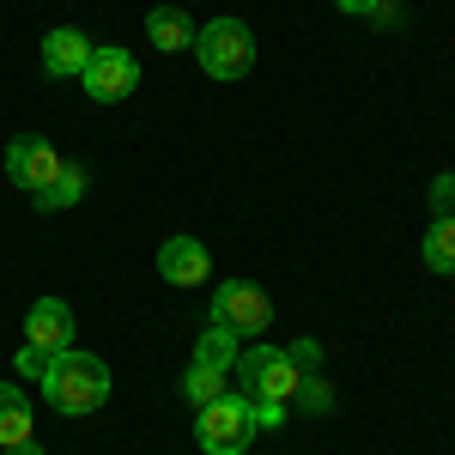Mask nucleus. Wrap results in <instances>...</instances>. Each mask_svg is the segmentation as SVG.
Segmentation results:
<instances>
[{
    "label": "nucleus",
    "instance_id": "nucleus-11",
    "mask_svg": "<svg viewBox=\"0 0 455 455\" xmlns=\"http://www.w3.org/2000/svg\"><path fill=\"white\" fill-rule=\"evenodd\" d=\"M146 36H152V49H164V55L195 49V25H188V12H176V6H152V12H146Z\"/></svg>",
    "mask_w": 455,
    "mask_h": 455
},
{
    "label": "nucleus",
    "instance_id": "nucleus-7",
    "mask_svg": "<svg viewBox=\"0 0 455 455\" xmlns=\"http://www.w3.org/2000/svg\"><path fill=\"white\" fill-rule=\"evenodd\" d=\"M61 164H68V158H61V152H55L49 140H36V134H25V140L6 146V176H12V182H19L25 195L49 188V182L61 176Z\"/></svg>",
    "mask_w": 455,
    "mask_h": 455
},
{
    "label": "nucleus",
    "instance_id": "nucleus-10",
    "mask_svg": "<svg viewBox=\"0 0 455 455\" xmlns=\"http://www.w3.org/2000/svg\"><path fill=\"white\" fill-rule=\"evenodd\" d=\"M158 274H164L171 285H201L212 274L207 243H195V237H171V243L158 249Z\"/></svg>",
    "mask_w": 455,
    "mask_h": 455
},
{
    "label": "nucleus",
    "instance_id": "nucleus-1",
    "mask_svg": "<svg viewBox=\"0 0 455 455\" xmlns=\"http://www.w3.org/2000/svg\"><path fill=\"white\" fill-rule=\"evenodd\" d=\"M43 395H49L55 413L85 419V413H98L109 401V364L98 352H61V364L43 377Z\"/></svg>",
    "mask_w": 455,
    "mask_h": 455
},
{
    "label": "nucleus",
    "instance_id": "nucleus-14",
    "mask_svg": "<svg viewBox=\"0 0 455 455\" xmlns=\"http://www.w3.org/2000/svg\"><path fill=\"white\" fill-rule=\"evenodd\" d=\"M225 395H231V371L188 364V377H182V401H188V407H212V401H225Z\"/></svg>",
    "mask_w": 455,
    "mask_h": 455
},
{
    "label": "nucleus",
    "instance_id": "nucleus-13",
    "mask_svg": "<svg viewBox=\"0 0 455 455\" xmlns=\"http://www.w3.org/2000/svg\"><path fill=\"white\" fill-rule=\"evenodd\" d=\"M12 443H31V401L12 383H0V450Z\"/></svg>",
    "mask_w": 455,
    "mask_h": 455
},
{
    "label": "nucleus",
    "instance_id": "nucleus-9",
    "mask_svg": "<svg viewBox=\"0 0 455 455\" xmlns=\"http://www.w3.org/2000/svg\"><path fill=\"white\" fill-rule=\"evenodd\" d=\"M85 61H92V36L85 31L61 25V31L43 36V73H49V79H79Z\"/></svg>",
    "mask_w": 455,
    "mask_h": 455
},
{
    "label": "nucleus",
    "instance_id": "nucleus-16",
    "mask_svg": "<svg viewBox=\"0 0 455 455\" xmlns=\"http://www.w3.org/2000/svg\"><path fill=\"white\" fill-rule=\"evenodd\" d=\"M195 364H212V371H231V364H237V334L212 322L207 334H201V347H195Z\"/></svg>",
    "mask_w": 455,
    "mask_h": 455
},
{
    "label": "nucleus",
    "instance_id": "nucleus-3",
    "mask_svg": "<svg viewBox=\"0 0 455 455\" xmlns=\"http://www.w3.org/2000/svg\"><path fill=\"white\" fill-rule=\"evenodd\" d=\"M231 383H237L243 401H291L298 383H304V371H298L280 347H249V352H237V364H231Z\"/></svg>",
    "mask_w": 455,
    "mask_h": 455
},
{
    "label": "nucleus",
    "instance_id": "nucleus-19",
    "mask_svg": "<svg viewBox=\"0 0 455 455\" xmlns=\"http://www.w3.org/2000/svg\"><path fill=\"white\" fill-rule=\"evenodd\" d=\"M249 413H255V431H280L291 401H249Z\"/></svg>",
    "mask_w": 455,
    "mask_h": 455
},
{
    "label": "nucleus",
    "instance_id": "nucleus-24",
    "mask_svg": "<svg viewBox=\"0 0 455 455\" xmlns=\"http://www.w3.org/2000/svg\"><path fill=\"white\" fill-rule=\"evenodd\" d=\"M0 455H43L36 443H12V450H0Z\"/></svg>",
    "mask_w": 455,
    "mask_h": 455
},
{
    "label": "nucleus",
    "instance_id": "nucleus-15",
    "mask_svg": "<svg viewBox=\"0 0 455 455\" xmlns=\"http://www.w3.org/2000/svg\"><path fill=\"white\" fill-rule=\"evenodd\" d=\"M419 255H425V267H431V274H455V212H450V219H431Z\"/></svg>",
    "mask_w": 455,
    "mask_h": 455
},
{
    "label": "nucleus",
    "instance_id": "nucleus-5",
    "mask_svg": "<svg viewBox=\"0 0 455 455\" xmlns=\"http://www.w3.org/2000/svg\"><path fill=\"white\" fill-rule=\"evenodd\" d=\"M212 322L219 328H231L237 340L243 334H261L267 322H274V304H267V291L249 280H225L219 291H212Z\"/></svg>",
    "mask_w": 455,
    "mask_h": 455
},
{
    "label": "nucleus",
    "instance_id": "nucleus-18",
    "mask_svg": "<svg viewBox=\"0 0 455 455\" xmlns=\"http://www.w3.org/2000/svg\"><path fill=\"white\" fill-rule=\"evenodd\" d=\"M55 364H61V352H49V347H19V377H36V383H43Z\"/></svg>",
    "mask_w": 455,
    "mask_h": 455
},
{
    "label": "nucleus",
    "instance_id": "nucleus-8",
    "mask_svg": "<svg viewBox=\"0 0 455 455\" xmlns=\"http://www.w3.org/2000/svg\"><path fill=\"white\" fill-rule=\"evenodd\" d=\"M25 347H49V352H73V310L61 298H36L25 315Z\"/></svg>",
    "mask_w": 455,
    "mask_h": 455
},
{
    "label": "nucleus",
    "instance_id": "nucleus-6",
    "mask_svg": "<svg viewBox=\"0 0 455 455\" xmlns=\"http://www.w3.org/2000/svg\"><path fill=\"white\" fill-rule=\"evenodd\" d=\"M79 85H85L92 104H122V98H134V85H140V61H134L128 49H92Z\"/></svg>",
    "mask_w": 455,
    "mask_h": 455
},
{
    "label": "nucleus",
    "instance_id": "nucleus-2",
    "mask_svg": "<svg viewBox=\"0 0 455 455\" xmlns=\"http://www.w3.org/2000/svg\"><path fill=\"white\" fill-rule=\"evenodd\" d=\"M195 61L207 79H243L255 68V31L243 19H212L195 31Z\"/></svg>",
    "mask_w": 455,
    "mask_h": 455
},
{
    "label": "nucleus",
    "instance_id": "nucleus-20",
    "mask_svg": "<svg viewBox=\"0 0 455 455\" xmlns=\"http://www.w3.org/2000/svg\"><path fill=\"white\" fill-rule=\"evenodd\" d=\"M455 212V171H443L431 182V219H450Z\"/></svg>",
    "mask_w": 455,
    "mask_h": 455
},
{
    "label": "nucleus",
    "instance_id": "nucleus-17",
    "mask_svg": "<svg viewBox=\"0 0 455 455\" xmlns=\"http://www.w3.org/2000/svg\"><path fill=\"white\" fill-rule=\"evenodd\" d=\"M291 407H304V413H328V407H334L328 377H304V383H298V395H291Z\"/></svg>",
    "mask_w": 455,
    "mask_h": 455
},
{
    "label": "nucleus",
    "instance_id": "nucleus-21",
    "mask_svg": "<svg viewBox=\"0 0 455 455\" xmlns=\"http://www.w3.org/2000/svg\"><path fill=\"white\" fill-rule=\"evenodd\" d=\"M285 358H291L304 377H315V371H322V347H315V340H291V352H285Z\"/></svg>",
    "mask_w": 455,
    "mask_h": 455
},
{
    "label": "nucleus",
    "instance_id": "nucleus-12",
    "mask_svg": "<svg viewBox=\"0 0 455 455\" xmlns=\"http://www.w3.org/2000/svg\"><path fill=\"white\" fill-rule=\"evenodd\" d=\"M85 188H92V171H85V164H61V176H55L49 188H36L31 201H36V212H68V207L85 201Z\"/></svg>",
    "mask_w": 455,
    "mask_h": 455
},
{
    "label": "nucleus",
    "instance_id": "nucleus-23",
    "mask_svg": "<svg viewBox=\"0 0 455 455\" xmlns=\"http://www.w3.org/2000/svg\"><path fill=\"white\" fill-rule=\"evenodd\" d=\"M334 6H340V12H352V19H371V12H377V0H334Z\"/></svg>",
    "mask_w": 455,
    "mask_h": 455
},
{
    "label": "nucleus",
    "instance_id": "nucleus-22",
    "mask_svg": "<svg viewBox=\"0 0 455 455\" xmlns=\"http://www.w3.org/2000/svg\"><path fill=\"white\" fill-rule=\"evenodd\" d=\"M371 19H377L383 31H395V25H401V0H377V12H371Z\"/></svg>",
    "mask_w": 455,
    "mask_h": 455
},
{
    "label": "nucleus",
    "instance_id": "nucleus-4",
    "mask_svg": "<svg viewBox=\"0 0 455 455\" xmlns=\"http://www.w3.org/2000/svg\"><path fill=\"white\" fill-rule=\"evenodd\" d=\"M195 437H201V450L207 455H243L255 443V413H249V401L231 388L225 401H212L201 407V425H195Z\"/></svg>",
    "mask_w": 455,
    "mask_h": 455
}]
</instances>
